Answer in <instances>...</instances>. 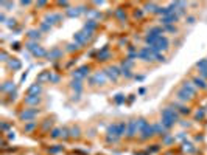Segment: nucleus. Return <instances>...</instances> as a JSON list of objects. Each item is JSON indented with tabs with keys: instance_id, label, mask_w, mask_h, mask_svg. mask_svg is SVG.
Listing matches in <instances>:
<instances>
[{
	"instance_id": "nucleus-1",
	"label": "nucleus",
	"mask_w": 207,
	"mask_h": 155,
	"mask_svg": "<svg viewBox=\"0 0 207 155\" xmlns=\"http://www.w3.org/2000/svg\"><path fill=\"white\" fill-rule=\"evenodd\" d=\"M90 37H92V33H90V31L81 30V31H78V33L73 34V42H76V44L81 47V45H86V44L89 42Z\"/></svg>"
},
{
	"instance_id": "nucleus-2",
	"label": "nucleus",
	"mask_w": 207,
	"mask_h": 155,
	"mask_svg": "<svg viewBox=\"0 0 207 155\" xmlns=\"http://www.w3.org/2000/svg\"><path fill=\"white\" fill-rule=\"evenodd\" d=\"M151 48V51H153V54H157V53H160V51H167L168 48H170V42H168V39L165 37V36H162L153 47H150Z\"/></svg>"
},
{
	"instance_id": "nucleus-3",
	"label": "nucleus",
	"mask_w": 207,
	"mask_h": 155,
	"mask_svg": "<svg viewBox=\"0 0 207 155\" xmlns=\"http://www.w3.org/2000/svg\"><path fill=\"white\" fill-rule=\"evenodd\" d=\"M105 73H106V76H108V79H109V81L117 82V81H119V78L122 76V68H120V67H117V65H111V67H108V68L105 70Z\"/></svg>"
},
{
	"instance_id": "nucleus-4",
	"label": "nucleus",
	"mask_w": 207,
	"mask_h": 155,
	"mask_svg": "<svg viewBox=\"0 0 207 155\" xmlns=\"http://www.w3.org/2000/svg\"><path fill=\"white\" fill-rule=\"evenodd\" d=\"M106 81H108V76H106L105 71H97L89 79V84L90 85H103V84H106Z\"/></svg>"
},
{
	"instance_id": "nucleus-5",
	"label": "nucleus",
	"mask_w": 207,
	"mask_h": 155,
	"mask_svg": "<svg viewBox=\"0 0 207 155\" xmlns=\"http://www.w3.org/2000/svg\"><path fill=\"white\" fill-rule=\"evenodd\" d=\"M139 59H142V61H145V62H151V61L154 59V54H153L151 48H150V47H142V48L139 50Z\"/></svg>"
},
{
	"instance_id": "nucleus-6",
	"label": "nucleus",
	"mask_w": 207,
	"mask_h": 155,
	"mask_svg": "<svg viewBox=\"0 0 207 155\" xmlns=\"http://www.w3.org/2000/svg\"><path fill=\"white\" fill-rule=\"evenodd\" d=\"M20 119L22 121H25V123H28V121H33L36 116H38V110L36 109H25V110H22L20 112Z\"/></svg>"
},
{
	"instance_id": "nucleus-7",
	"label": "nucleus",
	"mask_w": 207,
	"mask_h": 155,
	"mask_svg": "<svg viewBox=\"0 0 207 155\" xmlns=\"http://www.w3.org/2000/svg\"><path fill=\"white\" fill-rule=\"evenodd\" d=\"M89 73H90V67H89V65H83V67L73 70L72 76H73V79H81V81H83V78H86Z\"/></svg>"
},
{
	"instance_id": "nucleus-8",
	"label": "nucleus",
	"mask_w": 207,
	"mask_h": 155,
	"mask_svg": "<svg viewBox=\"0 0 207 155\" xmlns=\"http://www.w3.org/2000/svg\"><path fill=\"white\" fill-rule=\"evenodd\" d=\"M160 115H162V118H170V119L178 121L179 112H178L176 109H173V107H165V109H162V110H160Z\"/></svg>"
},
{
	"instance_id": "nucleus-9",
	"label": "nucleus",
	"mask_w": 207,
	"mask_h": 155,
	"mask_svg": "<svg viewBox=\"0 0 207 155\" xmlns=\"http://www.w3.org/2000/svg\"><path fill=\"white\" fill-rule=\"evenodd\" d=\"M139 133V127H137V119H131L128 123V130H126V138H134Z\"/></svg>"
},
{
	"instance_id": "nucleus-10",
	"label": "nucleus",
	"mask_w": 207,
	"mask_h": 155,
	"mask_svg": "<svg viewBox=\"0 0 207 155\" xmlns=\"http://www.w3.org/2000/svg\"><path fill=\"white\" fill-rule=\"evenodd\" d=\"M196 68L199 71V76L207 79V59H201L196 62Z\"/></svg>"
},
{
	"instance_id": "nucleus-11",
	"label": "nucleus",
	"mask_w": 207,
	"mask_h": 155,
	"mask_svg": "<svg viewBox=\"0 0 207 155\" xmlns=\"http://www.w3.org/2000/svg\"><path fill=\"white\" fill-rule=\"evenodd\" d=\"M156 133H154V126H151V124H148L142 132H140V140H150L151 136H154Z\"/></svg>"
},
{
	"instance_id": "nucleus-12",
	"label": "nucleus",
	"mask_w": 207,
	"mask_h": 155,
	"mask_svg": "<svg viewBox=\"0 0 207 155\" xmlns=\"http://www.w3.org/2000/svg\"><path fill=\"white\" fill-rule=\"evenodd\" d=\"M178 20H179V16L174 13V14H170V16H167V17H162V19H160V24L165 25V27H170V25H174Z\"/></svg>"
},
{
	"instance_id": "nucleus-13",
	"label": "nucleus",
	"mask_w": 207,
	"mask_h": 155,
	"mask_svg": "<svg viewBox=\"0 0 207 155\" xmlns=\"http://www.w3.org/2000/svg\"><path fill=\"white\" fill-rule=\"evenodd\" d=\"M181 88H184L185 92H188L191 96H195V95H196V92H198V88L195 87V84H193L191 81H184V82H182V85H181Z\"/></svg>"
},
{
	"instance_id": "nucleus-14",
	"label": "nucleus",
	"mask_w": 207,
	"mask_h": 155,
	"mask_svg": "<svg viewBox=\"0 0 207 155\" xmlns=\"http://www.w3.org/2000/svg\"><path fill=\"white\" fill-rule=\"evenodd\" d=\"M41 93H42V85H41L39 82L31 84V85L28 87V90H27V95H34V96H39Z\"/></svg>"
},
{
	"instance_id": "nucleus-15",
	"label": "nucleus",
	"mask_w": 207,
	"mask_h": 155,
	"mask_svg": "<svg viewBox=\"0 0 207 155\" xmlns=\"http://www.w3.org/2000/svg\"><path fill=\"white\" fill-rule=\"evenodd\" d=\"M176 98H178V101H181V102H187V101H190L193 96H191L188 92H185L184 88H179V90L176 92Z\"/></svg>"
},
{
	"instance_id": "nucleus-16",
	"label": "nucleus",
	"mask_w": 207,
	"mask_h": 155,
	"mask_svg": "<svg viewBox=\"0 0 207 155\" xmlns=\"http://www.w3.org/2000/svg\"><path fill=\"white\" fill-rule=\"evenodd\" d=\"M191 82L195 84V87H196V88H201V90H207V81H205L204 78H201L199 75H198V76H195V78L191 79Z\"/></svg>"
},
{
	"instance_id": "nucleus-17",
	"label": "nucleus",
	"mask_w": 207,
	"mask_h": 155,
	"mask_svg": "<svg viewBox=\"0 0 207 155\" xmlns=\"http://www.w3.org/2000/svg\"><path fill=\"white\" fill-rule=\"evenodd\" d=\"M109 58H111V51H109L108 45H106L105 48H101V50L98 51V54H97V59H98V61H101V62H105V61H108Z\"/></svg>"
},
{
	"instance_id": "nucleus-18",
	"label": "nucleus",
	"mask_w": 207,
	"mask_h": 155,
	"mask_svg": "<svg viewBox=\"0 0 207 155\" xmlns=\"http://www.w3.org/2000/svg\"><path fill=\"white\" fill-rule=\"evenodd\" d=\"M97 27H98V22L95 20V19H89L86 24H84V27H83V30H87V31H90V33H93L95 30H97Z\"/></svg>"
},
{
	"instance_id": "nucleus-19",
	"label": "nucleus",
	"mask_w": 207,
	"mask_h": 155,
	"mask_svg": "<svg viewBox=\"0 0 207 155\" xmlns=\"http://www.w3.org/2000/svg\"><path fill=\"white\" fill-rule=\"evenodd\" d=\"M47 58H48L50 61H55V59H59V58H62V50L56 47V48H53L52 51H48Z\"/></svg>"
},
{
	"instance_id": "nucleus-20",
	"label": "nucleus",
	"mask_w": 207,
	"mask_h": 155,
	"mask_svg": "<svg viewBox=\"0 0 207 155\" xmlns=\"http://www.w3.org/2000/svg\"><path fill=\"white\" fill-rule=\"evenodd\" d=\"M106 133H108V136L120 138V136H119V124L115 123V124H111V126H108V130H106Z\"/></svg>"
},
{
	"instance_id": "nucleus-21",
	"label": "nucleus",
	"mask_w": 207,
	"mask_h": 155,
	"mask_svg": "<svg viewBox=\"0 0 207 155\" xmlns=\"http://www.w3.org/2000/svg\"><path fill=\"white\" fill-rule=\"evenodd\" d=\"M154 133L159 135V136H162V138H164L165 135H168V133H167V129L162 126V123H156V124H154Z\"/></svg>"
},
{
	"instance_id": "nucleus-22",
	"label": "nucleus",
	"mask_w": 207,
	"mask_h": 155,
	"mask_svg": "<svg viewBox=\"0 0 207 155\" xmlns=\"http://www.w3.org/2000/svg\"><path fill=\"white\" fill-rule=\"evenodd\" d=\"M83 11H86V10H83V8H79V6H78V8H69V10L65 11V14H67L69 17H78Z\"/></svg>"
},
{
	"instance_id": "nucleus-23",
	"label": "nucleus",
	"mask_w": 207,
	"mask_h": 155,
	"mask_svg": "<svg viewBox=\"0 0 207 155\" xmlns=\"http://www.w3.org/2000/svg\"><path fill=\"white\" fill-rule=\"evenodd\" d=\"M52 71H44V73H41L39 76H38V81L36 82H39V84H42V82H47V81H52Z\"/></svg>"
},
{
	"instance_id": "nucleus-24",
	"label": "nucleus",
	"mask_w": 207,
	"mask_h": 155,
	"mask_svg": "<svg viewBox=\"0 0 207 155\" xmlns=\"http://www.w3.org/2000/svg\"><path fill=\"white\" fill-rule=\"evenodd\" d=\"M39 101H41V98H39V96H34V95H28V96L25 98V104H27V105H38Z\"/></svg>"
},
{
	"instance_id": "nucleus-25",
	"label": "nucleus",
	"mask_w": 207,
	"mask_h": 155,
	"mask_svg": "<svg viewBox=\"0 0 207 155\" xmlns=\"http://www.w3.org/2000/svg\"><path fill=\"white\" fill-rule=\"evenodd\" d=\"M8 67H10V68H13V70L16 71V70H20L22 62H20V61H17L16 58H11V59L8 61Z\"/></svg>"
},
{
	"instance_id": "nucleus-26",
	"label": "nucleus",
	"mask_w": 207,
	"mask_h": 155,
	"mask_svg": "<svg viewBox=\"0 0 207 155\" xmlns=\"http://www.w3.org/2000/svg\"><path fill=\"white\" fill-rule=\"evenodd\" d=\"M70 87H72V90H75L76 93H79L83 90V81L81 79H73L70 82Z\"/></svg>"
},
{
	"instance_id": "nucleus-27",
	"label": "nucleus",
	"mask_w": 207,
	"mask_h": 155,
	"mask_svg": "<svg viewBox=\"0 0 207 155\" xmlns=\"http://www.w3.org/2000/svg\"><path fill=\"white\" fill-rule=\"evenodd\" d=\"M28 39L30 41H33V42H38L39 39H41V31L39 30H31V31H28Z\"/></svg>"
},
{
	"instance_id": "nucleus-28",
	"label": "nucleus",
	"mask_w": 207,
	"mask_h": 155,
	"mask_svg": "<svg viewBox=\"0 0 207 155\" xmlns=\"http://www.w3.org/2000/svg\"><path fill=\"white\" fill-rule=\"evenodd\" d=\"M47 54H48V51H47L45 48H42L41 45L33 51V56H34V58H47Z\"/></svg>"
},
{
	"instance_id": "nucleus-29",
	"label": "nucleus",
	"mask_w": 207,
	"mask_h": 155,
	"mask_svg": "<svg viewBox=\"0 0 207 155\" xmlns=\"http://www.w3.org/2000/svg\"><path fill=\"white\" fill-rule=\"evenodd\" d=\"M14 90V82H11V81H7V82H3V85H2V92L3 93H11Z\"/></svg>"
},
{
	"instance_id": "nucleus-30",
	"label": "nucleus",
	"mask_w": 207,
	"mask_h": 155,
	"mask_svg": "<svg viewBox=\"0 0 207 155\" xmlns=\"http://www.w3.org/2000/svg\"><path fill=\"white\" fill-rule=\"evenodd\" d=\"M143 8H145L143 11H146V13H156L159 6H157L156 3H145V6H143Z\"/></svg>"
},
{
	"instance_id": "nucleus-31",
	"label": "nucleus",
	"mask_w": 207,
	"mask_h": 155,
	"mask_svg": "<svg viewBox=\"0 0 207 155\" xmlns=\"http://www.w3.org/2000/svg\"><path fill=\"white\" fill-rule=\"evenodd\" d=\"M38 47H39V44H38V42H33V41H28V42L25 44V48H27L28 51H31V53H33Z\"/></svg>"
},
{
	"instance_id": "nucleus-32",
	"label": "nucleus",
	"mask_w": 207,
	"mask_h": 155,
	"mask_svg": "<svg viewBox=\"0 0 207 155\" xmlns=\"http://www.w3.org/2000/svg\"><path fill=\"white\" fill-rule=\"evenodd\" d=\"M76 50H79V45H78L76 42H72V44H69V45H67V48H65V51H69V53H72V51H76Z\"/></svg>"
},
{
	"instance_id": "nucleus-33",
	"label": "nucleus",
	"mask_w": 207,
	"mask_h": 155,
	"mask_svg": "<svg viewBox=\"0 0 207 155\" xmlns=\"http://www.w3.org/2000/svg\"><path fill=\"white\" fill-rule=\"evenodd\" d=\"M115 16H117V19H120V20H125V19H126V13H125V10H122V8H119V10L115 11Z\"/></svg>"
},
{
	"instance_id": "nucleus-34",
	"label": "nucleus",
	"mask_w": 207,
	"mask_h": 155,
	"mask_svg": "<svg viewBox=\"0 0 207 155\" xmlns=\"http://www.w3.org/2000/svg\"><path fill=\"white\" fill-rule=\"evenodd\" d=\"M114 101H115V104H123V102L126 101V96H125V95H122V93H119V95H115Z\"/></svg>"
},
{
	"instance_id": "nucleus-35",
	"label": "nucleus",
	"mask_w": 207,
	"mask_h": 155,
	"mask_svg": "<svg viewBox=\"0 0 207 155\" xmlns=\"http://www.w3.org/2000/svg\"><path fill=\"white\" fill-rule=\"evenodd\" d=\"M182 149H184L185 152H195V150H196L195 146H193L191 143H184V144H182Z\"/></svg>"
},
{
	"instance_id": "nucleus-36",
	"label": "nucleus",
	"mask_w": 207,
	"mask_h": 155,
	"mask_svg": "<svg viewBox=\"0 0 207 155\" xmlns=\"http://www.w3.org/2000/svg\"><path fill=\"white\" fill-rule=\"evenodd\" d=\"M34 127H36V121H28L25 124V132H31V130H34Z\"/></svg>"
},
{
	"instance_id": "nucleus-37",
	"label": "nucleus",
	"mask_w": 207,
	"mask_h": 155,
	"mask_svg": "<svg viewBox=\"0 0 207 155\" xmlns=\"http://www.w3.org/2000/svg\"><path fill=\"white\" fill-rule=\"evenodd\" d=\"M69 132H70L72 138H78L79 136V129L78 127H72V129H69Z\"/></svg>"
},
{
	"instance_id": "nucleus-38",
	"label": "nucleus",
	"mask_w": 207,
	"mask_h": 155,
	"mask_svg": "<svg viewBox=\"0 0 207 155\" xmlns=\"http://www.w3.org/2000/svg\"><path fill=\"white\" fill-rule=\"evenodd\" d=\"M61 135H62V129H53L52 130V138H61Z\"/></svg>"
},
{
	"instance_id": "nucleus-39",
	"label": "nucleus",
	"mask_w": 207,
	"mask_h": 155,
	"mask_svg": "<svg viewBox=\"0 0 207 155\" xmlns=\"http://www.w3.org/2000/svg\"><path fill=\"white\" fill-rule=\"evenodd\" d=\"M178 112H179V113H182V115H188V113H190V109H188L187 105H179Z\"/></svg>"
},
{
	"instance_id": "nucleus-40",
	"label": "nucleus",
	"mask_w": 207,
	"mask_h": 155,
	"mask_svg": "<svg viewBox=\"0 0 207 155\" xmlns=\"http://www.w3.org/2000/svg\"><path fill=\"white\" fill-rule=\"evenodd\" d=\"M205 116V112H204V109H199V110H196V113H195V118L196 119H202Z\"/></svg>"
},
{
	"instance_id": "nucleus-41",
	"label": "nucleus",
	"mask_w": 207,
	"mask_h": 155,
	"mask_svg": "<svg viewBox=\"0 0 207 155\" xmlns=\"http://www.w3.org/2000/svg\"><path fill=\"white\" fill-rule=\"evenodd\" d=\"M173 141H174V136H170V135H165V136H164V144L168 146V144H171Z\"/></svg>"
},
{
	"instance_id": "nucleus-42",
	"label": "nucleus",
	"mask_w": 207,
	"mask_h": 155,
	"mask_svg": "<svg viewBox=\"0 0 207 155\" xmlns=\"http://www.w3.org/2000/svg\"><path fill=\"white\" fill-rule=\"evenodd\" d=\"M143 14H145V13H143L142 10H136V11H134V17H136V19H142Z\"/></svg>"
},
{
	"instance_id": "nucleus-43",
	"label": "nucleus",
	"mask_w": 207,
	"mask_h": 155,
	"mask_svg": "<svg viewBox=\"0 0 207 155\" xmlns=\"http://www.w3.org/2000/svg\"><path fill=\"white\" fill-rule=\"evenodd\" d=\"M154 59H156L157 62H164V61H165V56H164L162 53H157V54H154Z\"/></svg>"
},
{
	"instance_id": "nucleus-44",
	"label": "nucleus",
	"mask_w": 207,
	"mask_h": 155,
	"mask_svg": "<svg viewBox=\"0 0 207 155\" xmlns=\"http://www.w3.org/2000/svg\"><path fill=\"white\" fill-rule=\"evenodd\" d=\"M122 76H125V78H133L134 75L131 73V70H123V68H122Z\"/></svg>"
},
{
	"instance_id": "nucleus-45",
	"label": "nucleus",
	"mask_w": 207,
	"mask_h": 155,
	"mask_svg": "<svg viewBox=\"0 0 207 155\" xmlns=\"http://www.w3.org/2000/svg\"><path fill=\"white\" fill-rule=\"evenodd\" d=\"M62 150V146H58V147H50L48 149V152L50 153H58V152H61Z\"/></svg>"
},
{
	"instance_id": "nucleus-46",
	"label": "nucleus",
	"mask_w": 207,
	"mask_h": 155,
	"mask_svg": "<svg viewBox=\"0 0 207 155\" xmlns=\"http://www.w3.org/2000/svg\"><path fill=\"white\" fill-rule=\"evenodd\" d=\"M41 30H42V31H50V30H52V27H50L48 24L42 22V24H41Z\"/></svg>"
},
{
	"instance_id": "nucleus-47",
	"label": "nucleus",
	"mask_w": 207,
	"mask_h": 155,
	"mask_svg": "<svg viewBox=\"0 0 207 155\" xmlns=\"http://www.w3.org/2000/svg\"><path fill=\"white\" fill-rule=\"evenodd\" d=\"M164 30H165V31H170V33H178V28H176L174 25H170V27H165Z\"/></svg>"
},
{
	"instance_id": "nucleus-48",
	"label": "nucleus",
	"mask_w": 207,
	"mask_h": 155,
	"mask_svg": "<svg viewBox=\"0 0 207 155\" xmlns=\"http://www.w3.org/2000/svg\"><path fill=\"white\" fill-rule=\"evenodd\" d=\"M7 25H8L10 28H14V27H16V19H10V20L7 22Z\"/></svg>"
},
{
	"instance_id": "nucleus-49",
	"label": "nucleus",
	"mask_w": 207,
	"mask_h": 155,
	"mask_svg": "<svg viewBox=\"0 0 207 155\" xmlns=\"http://www.w3.org/2000/svg\"><path fill=\"white\" fill-rule=\"evenodd\" d=\"M2 61H3V62L10 61V59H8V54H7V51H2Z\"/></svg>"
},
{
	"instance_id": "nucleus-50",
	"label": "nucleus",
	"mask_w": 207,
	"mask_h": 155,
	"mask_svg": "<svg viewBox=\"0 0 207 155\" xmlns=\"http://www.w3.org/2000/svg\"><path fill=\"white\" fill-rule=\"evenodd\" d=\"M157 150H159V146H157V144H154V147H151V149H148L146 152L150 153V152H157Z\"/></svg>"
},
{
	"instance_id": "nucleus-51",
	"label": "nucleus",
	"mask_w": 207,
	"mask_h": 155,
	"mask_svg": "<svg viewBox=\"0 0 207 155\" xmlns=\"http://www.w3.org/2000/svg\"><path fill=\"white\" fill-rule=\"evenodd\" d=\"M185 20H187V24H190V25H191V24H195V17H191V16H190V17H187Z\"/></svg>"
},
{
	"instance_id": "nucleus-52",
	"label": "nucleus",
	"mask_w": 207,
	"mask_h": 155,
	"mask_svg": "<svg viewBox=\"0 0 207 155\" xmlns=\"http://www.w3.org/2000/svg\"><path fill=\"white\" fill-rule=\"evenodd\" d=\"M30 3H31V2H28V0H27V2H20V5H22V6H28Z\"/></svg>"
},
{
	"instance_id": "nucleus-53",
	"label": "nucleus",
	"mask_w": 207,
	"mask_h": 155,
	"mask_svg": "<svg viewBox=\"0 0 207 155\" xmlns=\"http://www.w3.org/2000/svg\"><path fill=\"white\" fill-rule=\"evenodd\" d=\"M36 5H38V6H45V5H47V2H38Z\"/></svg>"
},
{
	"instance_id": "nucleus-54",
	"label": "nucleus",
	"mask_w": 207,
	"mask_h": 155,
	"mask_svg": "<svg viewBox=\"0 0 207 155\" xmlns=\"http://www.w3.org/2000/svg\"><path fill=\"white\" fill-rule=\"evenodd\" d=\"M52 81H53V82H58V81H59V76H52Z\"/></svg>"
},
{
	"instance_id": "nucleus-55",
	"label": "nucleus",
	"mask_w": 207,
	"mask_h": 155,
	"mask_svg": "<svg viewBox=\"0 0 207 155\" xmlns=\"http://www.w3.org/2000/svg\"><path fill=\"white\" fill-rule=\"evenodd\" d=\"M5 19H7V17H5V13H2V14H0V20L5 22Z\"/></svg>"
}]
</instances>
